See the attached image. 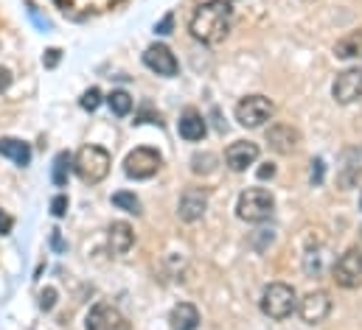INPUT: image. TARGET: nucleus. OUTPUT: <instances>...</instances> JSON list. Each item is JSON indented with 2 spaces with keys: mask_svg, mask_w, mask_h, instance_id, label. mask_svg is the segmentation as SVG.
Returning a JSON list of instances; mask_svg holds the SVG:
<instances>
[{
  "mask_svg": "<svg viewBox=\"0 0 362 330\" xmlns=\"http://www.w3.org/2000/svg\"><path fill=\"white\" fill-rule=\"evenodd\" d=\"M112 204H115L118 210H127V213H135V216H141V202H138V196H135V193L118 190V193H112Z\"/></svg>",
  "mask_w": 362,
  "mask_h": 330,
  "instance_id": "5701e85b",
  "label": "nucleus"
},
{
  "mask_svg": "<svg viewBox=\"0 0 362 330\" xmlns=\"http://www.w3.org/2000/svg\"><path fill=\"white\" fill-rule=\"evenodd\" d=\"M172 330H197L199 328V311L191 305V302H180L172 308Z\"/></svg>",
  "mask_w": 362,
  "mask_h": 330,
  "instance_id": "a211bd4d",
  "label": "nucleus"
},
{
  "mask_svg": "<svg viewBox=\"0 0 362 330\" xmlns=\"http://www.w3.org/2000/svg\"><path fill=\"white\" fill-rule=\"evenodd\" d=\"M275 210V199H272L270 190L264 188H247L239 202H236V213L242 221H250V224H262L267 221Z\"/></svg>",
  "mask_w": 362,
  "mask_h": 330,
  "instance_id": "7ed1b4c3",
  "label": "nucleus"
},
{
  "mask_svg": "<svg viewBox=\"0 0 362 330\" xmlns=\"http://www.w3.org/2000/svg\"><path fill=\"white\" fill-rule=\"evenodd\" d=\"M205 207H208V193L199 190V188H188L180 196L177 213H180L182 221H197V219L205 216Z\"/></svg>",
  "mask_w": 362,
  "mask_h": 330,
  "instance_id": "ddd939ff",
  "label": "nucleus"
},
{
  "mask_svg": "<svg viewBox=\"0 0 362 330\" xmlns=\"http://www.w3.org/2000/svg\"><path fill=\"white\" fill-rule=\"evenodd\" d=\"M160 154L155 152V149H149V146H141V149H135V152H129L127 154V160H124V173L129 176V179H149V176H155L158 171H160Z\"/></svg>",
  "mask_w": 362,
  "mask_h": 330,
  "instance_id": "0eeeda50",
  "label": "nucleus"
},
{
  "mask_svg": "<svg viewBox=\"0 0 362 330\" xmlns=\"http://www.w3.org/2000/svg\"><path fill=\"white\" fill-rule=\"evenodd\" d=\"M0 157H8L14 165L25 168L31 163V146L17 138H0Z\"/></svg>",
  "mask_w": 362,
  "mask_h": 330,
  "instance_id": "f3484780",
  "label": "nucleus"
},
{
  "mask_svg": "<svg viewBox=\"0 0 362 330\" xmlns=\"http://www.w3.org/2000/svg\"><path fill=\"white\" fill-rule=\"evenodd\" d=\"M51 213H54L57 219H62V216L68 213V196H65V193H59V196L51 199Z\"/></svg>",
  "mask_w": 362,
  "mask_h": 330,
  "instance_id": "a878e982",
  "label": "nucleus"
},
{
  "mask_svg": "<svg viewBox=\"0 0 362 330\" xmlns=\"http://www.w3.org/2000/svg\"><path fill=\"white\" fill-rule=\"evenodd\" d=\"M332 95L337 104H354L362 98V68H351L343 71L334 84H332Z\"/></svg>",
  "mask_w": 362,
  "mask_h": 330,
  "instance_id": "9d476101",
  "label": "nucleus"
},
{
  "mask_svg": "<svg viewBox=\"0 0 362 330\" xmlns=\"http://www.w3.org/2000/svg\"><path fill=\"white\" fill-rule=\"evenodd\" d=\"M214 168H216V154H211V152L191 157V171H194V173H211Z\"/></svg>",
  "mask_w": 362,
  "mask_h": 330,
  "instance_id": "b1692460",
  "label": "nucleus"
},
{
  "mask_svg": "<svg viewBox=\"0 0 362 330\" xmlns=\"http://www.w3.org/2000/svg\"><path fill=\"white\" fill-rule=\"evenodd\" d=\"M107 241H110V249L115 255H127L132 249V244H135V233H132V227L127 221H112Z\"/></svg>",
  "mask_w": 362,
  "mask_h": 330,
  "instance_id": "dca6fc26",
  "label": "nucleus"
},
{
  "mask_svg": "<svg viewBox=\"0 0 362 330\" xmlns=\"http://www.w3.org/2000/svg\"><path fill=\"white\" fill-rule=\"evenodd\" d=\"M172 25H175V14H166V17L155 25V34H172Z\"/></svg>",
  "mask_w": 362,
  "mask_h": 330,
  "instance_id": "cd10ccee",
  "label": "nucleus"
},
{
  "mask_svg": "<svg viewBox=\"0 0 362 330\" xmlns=\"http://www.w3.org/2000/svg\"><path fill=\"white\" fill-rule=\"evenodd\" d=\"M11 227H14V219H11L6 210H0V236H8Z\"/></svg>",
  "mask_w": 362,
  "mask_h": 330,
  "instance_id": "c85d7f7f",
  "label": "nucleus"
},
{
  "mask_svg": "<svg viewBox=\"0 0 362 330\" xmlns=\"http://www.w3.org/2000/svg\"><path fill=\"white\" fill-rule=\"evenodd\" d=\"M256 160H259V146L250 143V140H236L225 152V163H228L230 171H236V173L247 171V165H253Z\"/></svg>",
  "mask_w": 362,
  "mask_h": 330,
  "instance_id": "f8f14e48",
  "label": "nucleus"
},
{
  "mask_svg": "<svg viewBox=\"0 0 362 330\" xmlns=\"http://www.w3.org/2000/svg\"><path fill=\"white\" fill-rule=\"evenodd\" d=\"M272 118V101L264 95H247L236 104V121L245 129H259Z\"/></svg>",
  "mask_w": 362,
  "mask_h": 330,
  "instance_id": "39448f33",
  "label": "nucleus"
},
{
  "mask_svg": "<svg viewBox=\"0 0 362 330\" xmlns=\"http://www.w3.org/2000/svg\"><path fill=\"white\" fill-rule=\"evenodd\" d=\"M267 143H270L272 152L289 154V152L298 149L300 135H298V129H292L289 123H275V126H270V132H267Z\"/></svg>",
  "mask_w": 362,
  "mask_h": 330,
  "instance_id": "4468645a",
  "label": "nucleus"
},
{
  "mask_svg": "<svg viewBox=\"0 0 362 330\" xmlns=\"http://www.w3.org/2000/svg\"><path fill=\"white\" fill-rule=\"evenodd\" d=\"M334 283L343 288H360L362 286V247H351L343 252L332 269Z\"/></svg>",
  "mask_w": 362,
  "mask_h": 330,
  "instance_id": "423d86ee",
  "label": "nucleus"
},
{
  "mask_svg": "<svg viewBox=\"0 0 362 330\" xmlns=\"http://www.w3.org/2000/svg\"><path fill=\"white\" fill-rule=\"evenodd\" d=\"M230 17H233V8H230L228 0H205L191 14L188 28H191L194 39H199L205 45H216V42H222L228 37Z\"/></svg>",
  "mask_w": 362,
  "mask_h": 330,
  "instance_id": "f257e3e1",
  "label": "nucleus"
},
{
  "mask_svg": "<svg viewBox=\"0 0 362 330\" xmlns=\"http://www.w3.org/2000/svg\"><path fill=\"white\" fill-rule=\"evenodd\" d=\"M144 65L149 68V71H155L158 76H177V59H175V54L166 48V45H149L146 51H144Z\"/></svg>",
  "mask_w": 362,
  "mask_h": 330,
  "instance_id": "9b49d317",
  "label": "nucleus"
},
{
  "mask_svg": "<svg viewBox=\"0 0 362 330\" xmlns=\"http://www.w3.org/2000/svg\"><path fill=\"white\" fill-rule=\"evenodd\" d=\"M360 176H362V146L360 149L346 152V157H343V168H340V185H343V188H351Z\"/></svg>",
  "mask_w": 362,
  "mask_h": 330,
  "instance_id": "6ab92c4d",
  "label": "nucleus"
},
{
  "mask_svg": "<svg viewBox=\"0 0 362 330\" xmlns=\"http://www.w3.org/2000/svg\"><path fill=\"white\" fill-rule=\"evenodd\" d=\"M98 104H101V92H98L95 87H90V90L82 95V106H85L88 112H93V109H98Z\"/></svg>",
  "mask_w": 362,
  "mask_h": 330,
  "instance_id": "393cba45",
  "label": "nucleus"
},
{
  "mask_svg": "<svg viewBox=\"0 0 362 330\" xmlns=\"http://www.w3.org/2000/svg\"><path fill=\"white\" fill-rule=\"evenodd\" d=\"M88 330H129V322L121 317V311L110 302H98L93 305L90 314H88V322H85Z\"/></svg>",
  "mask_w": 362,
  "mask_h": 330,
  "instance_id": "6e6552de",
  "label": "nucleus"
},
{
  "mask_svg": "<svg viewBox=\"0 0 362 330\" xmlns=\"http://www.w3.org/2000/svg\"><path fill=\"white\" fill-rule=\"evenodd\" d=\"M275 176V165L272 163H264L259 168V179H272Z\"/></svg>",
  "mask_w": 362,
  "mask_h": 330,
  "instance_id": "2f4dec72",
  "label": "nucleus"
},
{
  "mask_svg": "<svg viewBox=\"0 0 362 330\" xmlns=\"http://www.w3.org/2000/svg\"><path fill=\"white\" fill-rule=\"evenodd\" d=\"M8 84H11V73H8L6 68H0V92L8 90Z\"/></svg>",
  "mask_w": 362,
  "mask_h": 330,
  "instance_id": "473e14b6",
  "label": "nucleus"
},
{
  "mask_svg": "<svg viewBox=\"0 0 362 330\" xmlns=\"http://www.w3.org/2000/svg\"><path fill=\"white\" fill-rule=\"evenodd\" d=\"M107 104H110V112L118 115V118H124V115L132 112V98H129V92H124V90H112V92L107 95Z\"/></svg>",
  "mask_w": 362,
  "mask_h": 330,
  "instance_id": "4be33fe9",
  "label": "nucleus"
},
{
  "mask_svg": "<svg viewBox=\"0 0 362 330\" xmlns=\"http://www.w3.org/2000/svg\"><path fill=\"white\" fill-rule=\"evenodd\" d=\"M42 62H45V68H57V65H59V51H57V48L45 51V59H42Z\"/></svg>",
  "mask_w": 362,
  "mask_h": 330,
  "instance_id": "7c9ffc66",
  "label": "nucleus"
},
{
  "mask_svg": "<svg viewBox=\"0 0 362 330\" xmlns=\"http://www.w3.org/2000/svg\"><path fill=\"white\" fill-rule=\"evenodd\" d=\"M177 129H180V138L182 140H188V143L202 140V138H205V118H202V112H197V109L188 106V109L180 115Z\"/></svg>",
  "mask_w": 362,
  "mask_h": 330,
  "instance_id": "2eb2a0df",
  "label": "nucleus"
},
{
  "mask_svg": "<svg viewBox=\"0 0 362 330\" xmlns=\"http://www.w3.org/2000/svg\"><path fill=\"white\" fill-rule=\"evenodd\" d=\"M71 168H74V157H71L68 152H59L57 160H54V173H51V179H54L57 188L68 185V173H71Z\"/></svg>",
  "mask_w": 362,
  "mask_h": 330,
  "instance_id": "412c9836",
  "label": "nucleus"
},
{
  "mask_svg": "<svg viewBox=\"0 0 362 330\" xmlns=\"http://www.w3.org/2000/svg\"><path fill=\"white\" fill-rule=\"evenodd\" d=\"M298 314H300V319H303L306 325H320V322H326V317L332 314V300H329V294H326V291H309V294L300 300Z\"/></svg>",
  "mask_w": 362,
  "mask_h": 330,
  "instance_id": "1a4fd4ad",
  "label": "nucleus"
},
{
  "mask_svg": "<svg viewBox=\"0 0 362 330\" xmlns=\"http://www.w3.org/2000/svg\"><path fill=\"white\" fill-rule=\"evenodd\" d=\"M360 207H362V196H360Z\"/></svg>",
  "mask_w": 362,
  "mask_h": 330,
  "instance_id": "72a5a7b5",
  "label": "nucleus"
},
{
  "mask_svg": "<svg viewBox=\"0 0 362 330\" xmlns=\"http://www.w3.org/2000/svg\"><path fill=\"white\" fill-rule=\"evenodd\" d=\"M54 305H57V291H54V288L40 291V308H42V311H51Z\"/></svg>",
  "mask_w": 362,
  "mask_h": 330,
  "instance_id": "bb28decb",
  "label": "nucleus"
},
{
  "mask_svg": "<svg viewBox=\"0 0 362 330\" xmlns=\"http://www.w3.org/2000/svg\"><path fill=\"white\" fill-rule=\"evenodd\" d=\"M334 56L337 59H357V56H362V31H351L343 39H337Z\"/></svg>",
  "mask_w": 362,
  "mask_h": 330,
  "instance_id": "aec40b11",
  "label": "nucleus"
},
{
  "mask_svg": "<svg viewBox=\"0 0 362 330\" xmlns=\"http://www.w3.org/2000/svg\"><path fill=\"white\" fill-rule=\"evenodd\" d=\"M110 165H112V157H110V152L101 149V146H82V149L76 152V157H74V171H76V176H79L82 182H88V185L101 182V179L110 173Z\"/></svg>",
  "mask_w": 362,
  "mask_h": 330,
  "instance_id": "f03ea898",
  "label": "nucleus"
},
{
  "mask_svg": "<svg viewBox=\"0 0 362 330\" xmlns=\"http://www.w3.org/2000/svg\"><path fill=\"white\" fill-rule=\"evenodd\" d=\"M323 182V160H315L312 163V185H320Z\"/></svg>",
  "mask_w": 362,
  "mask_h": 330,
  "instance_id": "c756f323",
  "label": "nucleus"
},
{
  "mask_svg": "<svg viewBox=\"0 0 362 330\" xmlns=\"http://www.w3.org/2000/svg\"><path fill=\"white\" fill-rule=\"evenodd\" d=\"M298 308V297H295V288L286 286V283H270L262 294V311L264 317H270L275 322L292 317V311Z\"/></svg>",
  "mask_w": 362,
  "mask_h": 330,
  "instance_id": "20e7f679",
  "label": "nucleus"
}]
</instances>
